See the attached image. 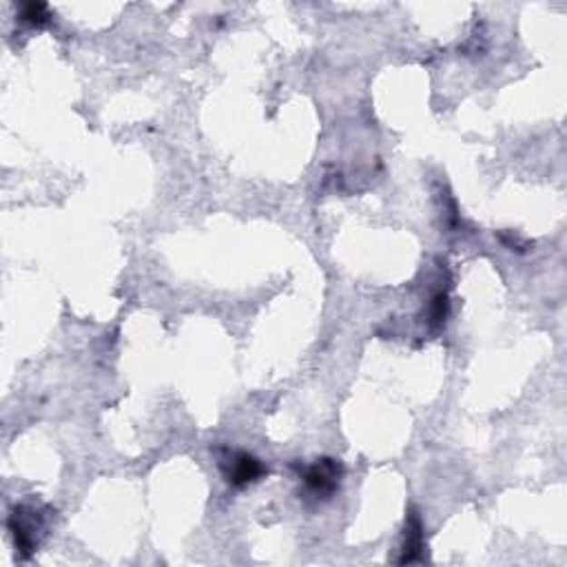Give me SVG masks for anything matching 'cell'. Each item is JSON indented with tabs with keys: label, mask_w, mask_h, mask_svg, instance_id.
I'll list each match as a JSON object with an SVG mask.
<instances>
[{
	"label": "cell",
	"mask_w": 567,
	"mask_h": 567,
	"mask_svg": "<svg viewBox=\"0 0 567 567\" xmlns=\"http://www.w3.org/2000/svg\"><path fill=\"white\" fill-rule=\"evenodd\" d=\"M44 528L43 514L34 508H20L14 510V514L9 516V530H12L14 541H16V548L23 552L24 556L32 554L38 548V534Z\"/></svg>",
	"instance_id": "obj_1"
},
{
	"label": "cell",
	"mask_w": 567,
	"mask_h": 567,
	"mask_svg": "<svg viewBox=\"0 0 567 567\" xmlns=\"http://www.w3.org/2000/svg\"><path fill=\"white\" fill-rule=\"evenodd\" d=\"M344 476V468L335 459H318L313 465L304 470V484L313 494L330 496L339 488V481Z\"/></svg>",
	"instance_id": "obj_2"
},
{
	"label": "cell",
	"mask_w": 567,
	"mask_h": 567,
	"mask_svg": "<svg viewBox=\"0 0 567 567\" xmlns=\"http://www.w3.org/2000/svg\"><path fill=\"white\" fill-rule=\"evenodd\" d=\"M224 465H227V470H224L227 481L230 485H235V488H242V485L253 484V481H258L259 476L264 474V465L259 464L255 456H250L246 453L229 455L227 464Z\"/></svg>",
	"instance_id": "obj_3"
},
{
	"label": "cell",
	"mask_w": 567,
	"mask_h": 567,
	"mask_svg": "<svg viewBox=\"0 0 567 567\" xmlns=\"http://www.w3.org/2000/svg\"><path fill=\"white\" fill-rule=\"evenodd\" d=\"M421 550H424V528H421L419 516L413 514L408 519V523H406V543L401 563H410V561L419 559Z\"/></svg>",
	"instance_id": "obj_4"
},
{
	"label": "cell",
	"mask_w": 567,
	"mask_h": 567,
	"mask_svg": "<svg viewBox=\"0 0 567 567\" xmlns=\"http://www.w3.org/2000/svg\"><path fill=\"white\" fill-rule=\"evenodd\" d=\"M23 16L24 23L34 24V27H40V24H44L49 20V12H47V5L43 3H29L23 7Z\"/></svg>",
	"instance_id": "obj_5"
}]
</instances>
